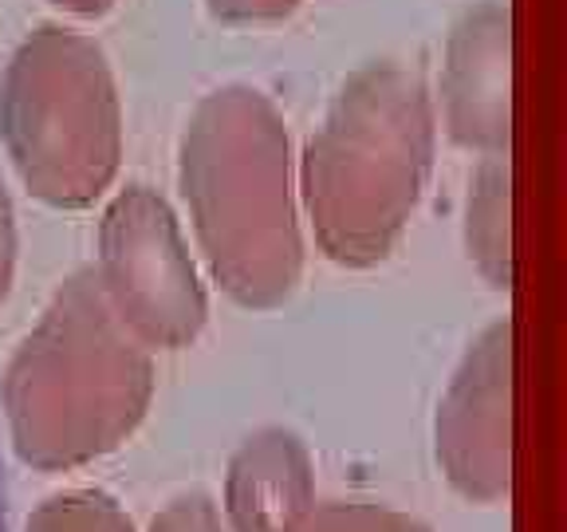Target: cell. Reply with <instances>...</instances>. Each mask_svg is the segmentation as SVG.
Wrapping results in <instances>:
<instances>
[{
	"instance_id": "cell-5",
	"label": "cell",
	"mask_w": 567,
	"mask_h": 532,
	"mask_svg": "<svg viewBox=\"0 0 567 532\" xmlns=\"http://www.w3.org/2000/svg\"><path fill=\"white\" fill-rule=\"evenodd\" d=\"M95 280L126 331L151 351H182L209 319V296L182 225L166 197L142 182L106 202Z\"/></svg>"
},
{
	"instance_id": "cell-12",
	"label": "cell",
	"mask_w": 567,
	"mask_h": 532,
	"mask_svg": "<svg viewBox=\"0 0 567 532\" xmlns=\"http://www.w3.org/2000/svg\"><path fill=\"white\" fill-rule=\"evenodd\" d=\"M151 532H225V524L205 493H182L154 513Z\"/></svg>"
},
{
	"instance_id": "cell-6",
	"label": "cell",
	"mask_w": 567,
	"mask_h": 532,
	"mask_svg": "<svg viewBox=\"0 0 567 532\" xmlns=\"http://www.w3.org/2000/svg\"><path fill=\"white\" fill-rule=\"evenodd\" d=\"M434 453L445 481L473 505L513 489V324L496 319L465 347L434 415Z\"/></svg>"
},
{
	"instance_id": "cell-13",
	"label": "cell",
	"mask_w": 567,
	"mask_h": 532,
	"mask_svg": "<svg viewBox=\"0 0 567 532\" xmlns=\"http://www.w3.org/2000/svg\"><path fill=\"white\" fill-rule=\"evenodd\" d=\"M303 0H205L213 20L221 24H276L288 20Z\"/></svg>"
},
{
	"instance_id": "cell-7",
	"label": "cell",
	"mask_w": 567,
	"mask_h": 532,
	"mask_svg": "<svg viewBox=\"0 0 567 532\" xmlns=\"http://www.w3.org/2000/svg\"><path fill=\"white\" fill-rule=\"evenodd\" d=\"M442 123L465 151L508 154L513 146V12L481 0L450 28L442 63Z\"/></svg>"
},
{
	"instance_id": "cell-15",
	"label": "cell",
	"mask_w": 567,
	"mask_h": 532,
	"mask_svg": "<svg viewBox=\"0 0 567 532\" xmlns=\"http://www.w3.org/2000/svg\"><path fill=\"white\" fill-rule=\"evenodd\" d=\"M52 4L63 12H71V17H103L115 0H52Z\"/></svg>"
},
{
	"instance_id": "cell-8",
	"label": "cell",
	"mask_w": 567,
	"mask_h": 532,
	"mask_svg": "<svg viewBox=\"0 0 567 532\" xmlns=\"http://www.w3.org/2000/svg\"><path fill=\"white\" fill-rule=\"evenodd\" d=\"M316 509V470L303 438L260 426L233 450L225 470L229 532H303Z\"/></svg>"
},
{
	"instance_id": "cell-1",
	"label": "cell",
	"mask_w": 567,
	"mask_h": 532,
	"mask_svg": "<svg viewBox=\"0 0 567 532\" xmlns=\"http://www.w3.org/2000/svg\"><path fill=\"white\" fill-rule=\"evenodd\" d=\"M177 186L209 276L233 304L272 311L292 300L303 276L292 139L265 91L229 83L189 111Z\"/></svg>"
},
{
	"instance_id": "cell-11",
	"label": "cell",
	"mask_w": 567,
	"mask_h": 532,
	"mask_svg": "<svg viewBox=\"0 0 567 532\" xmlns=\"http://www.w3.org/2000/svg\"><path fill=\"white\" fill-rule=\"evenodd\" d=\"M303 532H430L417 516L382 501H323L311 509Z\"/></svg>"
},
{
	"instance_id": "cell-2",
	"label": "cell",
	"mask_w": 567,
	"mask_h": 532,
	"mask_svg": "<svg viewBox=\"0 0 567 532\" xmlns=\"http://www.w3.org/2000/svg\"><path fill=\"white\" fill-rule=\"evenodd\" d=\"M154 399V355L111 311L95 268L60 284L4 367L12 450L44 473L115 453Z\"/></svg>"
},
{
	"instance_id": "cell-10",
	"label": "cell",
	"mask_w": 567,
	"mask_h": 532,
	"mask_svg": "<svg viewBox=\"0 0 567 532\" xmlns=\"http://www.w3.org/2000/svg\"><path fill=\"white\" fill-rule=\"evenodd\" d=\"M24 532H134V524L103 489H68L40 501Z\"/></svg>"
},
{
	"instance_id": "cell-9",
	"label": "cell",
	"mask_w": 567,
	"mask_h": 532,
	"mask_svg": "<svg viewBox=\"0 0 567 532\" xmlns=\"http://www.w3.org/2000/svg\"><path fill=\"white\" fill-rule=\"evenodd\" d=\"M465 257L496 293L513 288V170L508 154H485L465 197Z\"/></svg>"
},
{
	"instance_id": "cell-3",
	"label": "cell",
	"mask_w": 567,
	"mask_h": 532,
	"mask_svg": "<svg viewBox=\"0 0 567 532\" xmlns=\"http://www.w3.org/2000/svg\"><path fill=\"white\" fill-rule=\"evenodd\" d=\"M434 146L437 111L422 71L399 60L351 71L300 158L319 253L343 268L382 265L422 202Z\"/></svg>"
},
{
	"instance_id": "cell-14",
	"label": "cell",
	"mask_w": 567,
	"mask_h": 532,
	"mask_svg": "<svg viewBox=\"0 0 567 532\" xmlns=\"http://www.w3.org/2000/svg\"><path fill=\"white\" fill-rule=\"evenodd\" d=\"M17 253H20L17 209H12L9 186H4V177H0V308L9 304L12 284H17Z\"/></svg>"
},
{
	"instance_id": "cell-4",
	"label": "cell",
	"mask_w": 567,
	"mask_h": 532,
	"mask_svg": "<svg viewBox=\"0 0 567 532\" xmlns=\"http://www.w3.org/2000/svg\"><path fill=\"white\" fill-rule=\"evenodd\" d=\"M0 139L24 190L52 209H87L123 166V99L91 35L40 24L0 80Z\"/></svg>"
}]
</instances>
